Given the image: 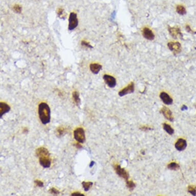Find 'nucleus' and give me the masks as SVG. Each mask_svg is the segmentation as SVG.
<instances>
[{
	"label": "nucleus",
	"mask_w": 196,
	"mask_h": 196,
	"mask_svg": "<svg viewBox=\"0 0 196 196\" xmlns=\"http://www.w3.org/2000/svg\"><path fill=\"white\" fill-rule=\"evenodd\" d=\"M38 112L39 118L43 124L46 125L50 122V108L49 105L42 102L39 105Z\"/></svg>",
	"instance_id": "f257e3e1"
},
{
	"label": "nucleus",
	"mask_w": 196,
	"mask_h": 196,
	"mask_svg": "<svg viewBox=\"0 0 196 196\" xmlns=\"http://www.w3.org/2000/svg\"><path fill=\"white\" fill-rule=\"evenodd\" d=\"M74 138L75 140L81 143H83L85 141V134L83 128L80 127L75 129L74 132Z\"/></svg>",
	"instance_id": "f03ea898"
},
{
	"label": "nucleus",
	"mask_w": 196,
	"mask_h": 196,
	"mask_svg": "<svg viewBox=\"0 0 196 196\" xmlns=\"http://www.w3.org/2000/svg\"><path fill=\"white\" fill-rule=\"evenodd\" d=\"M78 25V19L77 15L75 13H71L69 17L68 29L74 30Z\"/></svg>",
	"instance_id": "7ed1b4c3"
},
{
	"label": "nucleus",
	"mask_w": 196,
	"mask_h": 196,
	"mask_svg": "<svg viewBox=\"0 0 196 196\" xmlns=\"http://www.w3.org/2000/svg\"><path fill=\"white\" fill-rule=\"evenodd\" d=\"M115 169L117 174L119 176L124 179L126 181L128 180V178L129 177V174L124 168H122L121 166L119 165H116L115 166Z\"/></svg>",
	"instance_id": "20e7f679"
},
{
	"label": "nucleus",
	"mask_w": 196,
	"mask_h": 196,
	"mask_svg": "<svg viewBox=\"0 0 196 196\" xmlns=\"http://www.w3.org/2000/svg\"><path fill=\"white\" fill-rule=\"evenodd\" d=\"M169 49L175 54H178L181 51V44L179 42H169L167 44Z\"/></svg>",
	"instance_id": "39448f33"
},
{
	"label": "nucleus",
	"mask_w": 196,
	"mask_h": 196,
	"mask_svg": "<svg viewBox=\"0 0 196 196\" xmlns=\"http://www.w3.org/2000/svg\"><path fill=\"white\" fill-rule=\"evenodd\" d=\"M135 91V85L134 82H131L127 86L122 90L119 92V95L120 97L124 96L127 94L132 93Z\"/></svg>",
	"instance_id": "423d86ee"
},
{
	"label": "nucleus",
	"mask_w": 196,
	"mask_h": 196,
	"mask_svg": "<svg viewBox=\"0 0 196 196\" xmlns=\"http://www.w3.org/2000/svg\"><path fill=\"white\" fill-rule=\"evenodd\" d=\"M103 79L106 84L110 88H114L116 86L117 82L116 79L111 76L108 75H104L103 76Z\"/></svg>",
	"instance_id": "0eeeda50"
},
{
	"label": "nucleus",
	"mask_w": 196,
	"mask_h": 196,
	"mask_svg": "<svg viewBox=\"0 0 196 196\" xmlns=\"http://www.w3.org/2000/svg\"><path fill=\"white\" fill-rule=\"evenodd\" d=\"M168 31L170 33V34L175 39H177L178 37H180L181 38L183 37L182 33L181 32L180 29L178 27H168Z\"/></svg>",
	"instance_id": "6e6552de"
},
{
	"label": "nucleus",
	"mask_w": 196,
	"mask_h": 196,
	"mask_svg": "<svg viewBox=\"0 0 196 196\" xmlns=\"http://www.w3.org/2000/svg\"><path fill=\"white\" fill-rule=\"evenodd\" d=\"M39 163L40 165L45 168L50 167L51 163V160L50 156H43L39 157Z\"/></svg>",
	"instance_id": "1a4fd4ad"
},
{
	"label": "nucleus",
	"mask_w": 196,
	"mask_h": 196,
	"mask_svg": "<svg viewBox=\"0 0 196 196\" xmlns=\"http://www.w3.org/2000/svg\"><path fill=\"white\" fill-rule=\"evenodd\" d=\"M142 35L147 40L152 41L155 39V34L153 31L148 27H145L142 30Z\"/></svg>",
	"instance_id": "9d476101"
},
{
	"label": "nucleus",
	"mask_w": 196,
	"mask_h": 196,
	"mask_svg": "<svg viewBox=\"0 0 196 196\" xmlns=\"http://www.w3.org/2000/svg\"><path fill=\"white\" fill-rule=\"evenodd\" d=\"M175 148L178 151H184L187 147V142L185 140L183 139H179L175 144Z\"/></svg>",
	"instance_id": "9b49d317"
},
{
	"label": "nucleus",
	"mask_w": 196,
	"mask_h": 196,
	"mask_svg": "<svg viewBox=\"0 0 196 196\" xmlns=\"http://www.w3.org/2000/svg\"><path fill=\"white\" fill-rule=\"evenodd\" d=\"M160 97L164 104L166 105H170L173 103V99L165 92H162L160 93Z\"/></svg>",
	"instance_id": "f8f14e48"
},
{
	"label": "nucleus",
	"mask_w": 196,
	"mask_h": 196,
	"mask_svg": "<svg viewBox=\"0 0 196 196\" xmlns=\"http://www.w3.org/2000/svg\"><path fill=\"white\" fill-rule=\"evenodd\" d=\"M11 108L7 104L4 103V102H1L0 103V118L1 119H2L3 116L8 113L10 110Z\"/></svg>",
	"instance_id": "ddd939ff"
},
{
	"label": "nucleus",
	"mask_w": 196,
	"mask_h": 196,
	"mask_svg": "<svg viewBox=\"0 0 196 196\" xmlns=\"http://www.w3.org/2000/svg\"><path fill=\"white\" fill-rule=\"evenodd\" d=\"M161 112L162 114L163 115V116L167 120L170 121H173L174 120V118L173 117L172 112L169 108H167L165 106H164L161 109Z\"/></svg>",
	"instance_id": "4468645a"
},
{
	"label": "nucleus",
	"mask_w": 196,
	"mask_h": 196,
	"mask_svg": "<svg viewBox=\"0 0 196 196\" xmlns=\"http://www.w3.org/2000/svg\"><path fill=\"white\" fill-rule=\"evenodd\" d=\"M90 67L91 72L93 74L97 75L101 70L102 66V65H101L100 64H98V63H92V64H91L90 65Z\"/></svg>",
	"instance_id": "2eb2a0df"
},
{
	"label": "nucleus",
	"mask_w": 196,
	"mask_h": 196,
	"mask_svg": "<svg viewBox=\"0 0 196 196\" xmlns=\"http://www.w3.org/2000/svg\"><path fill=\"white\" fill-rule=\"evenodd\" d=\"M36 155L39 158L43 156H50L49 151L45 147H40L36 150Z\"/></svg>",
	"instance_id": "dca6fc26"
},
{
	"label": "nucleus",
	"mask_w": 196,
	"mask_h": 196,
	"mask_svg": "<svg viewBox=\"0 0 196 196\" xmlns=\"http://www.w3.org/2000/svg\"><path fill=\"white\" fill-rule=\"evenodd\" d=\"M73 98L76 104L79 106L81 104V99L80 98V94L78 91H74L73 92Z\"/></svg>",
	"instance_id": "f3484780"
},
{
	"label": "nucleus",
	"mask_w": 196,
	"mask_h": 196,
	"mask_svg": "<svg viewBox=\"0 0 196 196\" xmlns=\"http://www.w3.org/2000/svg\"><path fill=\"white\" fill-rule=\"evenodd\" d=\"M164 129L166 131V132L169 134L170 135H172L174 133V129L168 124L166 123H164L163 125Z\"/></svg>",
	"instance_id": "a211bd4d"
},
{
	"label": "nucleus",
	"mask_w": 196,
	"mask_h": 196,
	"mask_svg": "<svg viewBox=\"0 0 196 196\" xmlns=\"http://www.w3.org/2000/svg\"><path fill=\"white\" fill-rule=\"evenodd\" d=\"M82 184L83 187L84 188V191L85 192H88L90 189L91 187L92 186L93 183L91 182L83 181V182H82Z\"/></svg>",
	"instance_id": "6ab92c4d"
},
{
	"label": "nucleus",
	"mask_w": 196,
	"mask_h": 196,
	"mask_svg": "<svg viewBox=\"0 0 196 196\" xmlns=\"http://www.w3.org/2000/svg\"><path fill=\"white\" fill-rule=\"evenodd\" d=\"M176 11L177 13L180 15H184L186 14V9L182 5H178L176 8Z\"/></svg>",
	"instance_id": "aec40b11"
},
{
	"label": "nucleus",
	"mask_w": 196,
	"mask_h": 196,
	"mask_svg": "<svg viewBox=\"0 0 196 196\" xmlns=\"http://www.w3.org/2000/svg\"><path fill=\"white\" fill-rule=\"evenodd\" d=\"M167 167H168V168L169 169L176 170L180 168V166H179V164H177V163H175V162H172V163H170V164H169L168 165Z\"/></svg>",
	"instance_id": "412c9836"
},
{
	"label": "nucleus",
	"mask_w": 196,
	"mask_h": 196,
	"mask_svg": "<svg viewBox=\"0 0 196 196\" xmlns=\"http://www.w3.org/2000/svg\"><path fill=\"white\" fill-rule=\"evenodd\" d=\"M126 185L127 187L131 191L133 190L135 187H136V184L133 181H126Z\"/></svg>",
	"instance_id": "4be33fe9"
},
{
	"label": "nucleus",
	"mask_w": 196,
	"mask_h": 196,
	"mask_svg": "<svg viewBox=\"0 0 196 196\" xmlns=\"http://www.w3.org/2000/svg\"><path fill=\"white\" fill-rule=\"evenodd\" d=\"M188 192L194 196L196 195V188L193 186H189L188 188Z\"/></svg>",
	"instance_id": "5701e85b"
},
{
	"label": "nucleus",
	"mask_w": 196,
	"mask_h": 196,
	"mask_svg": "<svg viewBox=\"0 0 196 196\" xmlns=\"http://www.w3.org/2000/svg\"><path fill=\"white\" fill-rule=\"evenodd\" d=\"M14 10L16 13H21L22 11V7L19 5H15L13 7Z\"/></svg>",
	"instance_id": "b1692460"
},
{
	"label": "nucleus",
	"mask_w": 196,
	"mask_h": 196,
	"mask_svg": "<svg viewBox=\"0 0 196 196\" xmlns=\"http://www.w3.org/2000/svg\"><path fill=\"white\" fill-rule=\"evenodd\" d=\"M49 192L50 194H55V195H58L60 194V192L56 188H54V187H52L51 188L50 190H49Z\"/></svg>",
	"instance_id": "393cba45"
},
{
	"label": "nucleus",
	"mask_w": 196,
	"mask_h": 196,
	"mask_svg": "<svg viewBox=\"0 0 196 196\" xmlns=\"http://www.w3.org/2000/svg\"><path fill=\"white\" fill-rule=\"evenodd\" d=\"M35 184L37 185V186L40 187H43L44 186V183L43 182L38 180H35L34 181Z\"/></svg>",
	"instance_id": "a878e982"
},
{
	"label": "nucleus",
	"mask_w": 196,
	"mask_h": 196,
	"mask_svg": "<svg viewBox=\"0 0 196 196\" xmlns=\"http://www.w3.org/2000/svg\"><path fill=\"white\" fill-rule=\"evenodd\" d=\"M81 44H82V46L87 47L90 48H93V47L91 45V44L88 42H87L86 41H82V42H81Z\"/></svg>",
	"instance_id": "bb28decb"
},
{
	"label": "nucleus",
	"mask_w": 196,
	"mask_h": 196,
	"mask_svg": "<svg viewBox=\"0 0 196 196\" xmlns=\"http://www.w3.org/2000/svg\"><path fill=\"white\" fill-rule=\"evenodd\" d=\"M186 31L189 32V33H196V32H195L193 30H192V29H191V28L190 27V26L189 25H186Z\"/></svg>",
	"instance_id": "cd10ccee"
},
{
	"label": "nucleus",
	"mask_w": 196,
	"mask_h": 196,
	"mask_svg": "<svg viewBox=\"0 0 196 196\" xmlns=\"http://www.w3.org/2000/svg\"><path fill=\"white\" fill-rule=\"evenodd\" d=\"M72 196H85V195L81 194L79 192H75L72 194Z\"/></svg>",
	"instance_id": "c85d7f7f"
},
{
	"label": "nucleus",
	"mask_w": 196,
	"mask_h": 196,
	"mask_svg": "<svg viewBox=\"0 0 196 196\" xmlns=\"http://www.w3.org/2000/svg\"><path fill=\"white\" fill-rule=\"evenodd\" d=\"M58 133H59V134L60 135H62L63 133H64V130H63L62 128H59L58 129Z\"/></svg>",
	"instance_id": "c756f323"
},
{
	"label": "nucleus",
	"mask_w": 196,
	"mask_h": 196,
	"mask_svg": "<svg viewBox=\"0 0 196 196\" xmlns=\"http://www.w3.org/2000/svg\"><path fill=\"white\" fill-rule=\"evenodd\" d=\"M188 109L187 107L186 106L183 105L182 106V108H181V110H187Z\"/></svg>",
	"instance_id": "7c9ffc66"
},
{
	"label": "nucleus",
	"mask_w": 196,
	"mask_h": 196,
	"mask_svg": "<svg viewBox=\"0 0 196 196\" xmlns=\"http://www.w3.org/2000/svg\"><path fill=\"white\" fill-rule=\"evenodd\" d=\"M95 163V162H94V161H91V163H90V168H91L92 166H93L94 165V164Z\"/></svg>",
	"instance_id": "2f4dec72"
},
{
	"label": "nucleus",
	"mask_w": 196,
	"mask_h": 196,
	"mask_svg": "<svg viewBox=\"0 0 196 196\" xmlns=\"http://www.w3.org/2000/svg\"><path fill=\"white\" fill-rule=\"evenodd\" d=\"M76 147H78V148H81V147H82L81 145H80L79 143H78L77 144H76Z\"/></svg>",
	"instance_id": "473e14b6"
}]
</instances>
